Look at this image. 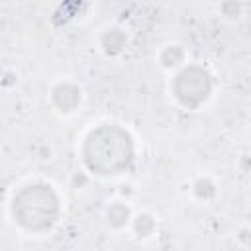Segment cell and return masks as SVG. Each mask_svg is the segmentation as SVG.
I'll return each mask as SVG.
<instances>
[{
	"label": "cell",
	"mask_w": 251,
	"mask_h": 251,
	"mask_svg": "<svg viewBox=\"0 0 251 251\" xmlns=\"http://www.w3.org/2000/svg\"><path fill=\"white\" fill-rule=\"evenodd\" d=\"M84 163L98 175H118L133 161V143L126 129L118 126H100L92 129L82 149Z\"/></svg>",
	"instance_id": "cell-1"
},
{
	"label": "cell",
	"mask_w": 251,
	"mask_h": 251,
	"mask_svg": "<svg viewBox=\"0 0 251 251\" xmlns=\"http://www.w3.org/2000/svg\"><path fill=\"white\" fill-rule=\"evenodd\" d=\"M16 222L29 231H45L59 218V198L47 184L22 188L12 202Z\"/></svg>",
	"instance_id": "cell-2"
},
{
	"label": "cell",
	"mask_w": 251,
	"mask_h": 251,
	"mask_svg": "<svg viewBox=\"0 0 251 251\" xmlns=\"http://www.w3.org/2000/svg\"><path fill=\"white\" fill-rule=\"evenodd\" d=\"M173 90L180 104H184L188 108H196L210 96L212 78L204 69L188 67L175 78Z\"/></svg>",
	"instance_id": "cell-3"
},
{
	"label": "cell",
	"mask_w": 251,
	"mask_h": 251,
	"mask_svg": "<svg viewBox=\"0 0 251 251\" xmlns=\"http://www.w3.org/2000/svg\"><path fill=\"white\" fill-rule=\"evenodd\" d=\"M53 102L59 110L63 112H71L76 108V104L80 102V92L76 86L73 84H61L53 90Z\"/></svg>",
	"instance_id": "cell-4"
},
{
	"label": "cell",
	"mask_w": 251,
	"mask_h": 251,
	"mask_svg": "<svg viewBox=\"0 0 251 251\" xmlns=\"http://www.w3.org/2000/svg\"><path fill=\"white\" fill-rule=\"evenodd\" d=\"M102 41H104V47H106L108 53H116V51H120V49L124 47L126 37H124V33H122L120 29H110V31L104 35Z\"/></svg>",
	"instance_id": "cell-5"
},
{
	"label": "cell",
	"mask_w": 251,
	"mask_h": 251,
	"mask_svg": "<svg viewBox=\"0 0 251 251\" xmlns=\"http://www.w3.org/2000/svg\"><path fill=\"white\" fill-rule=\"evenodd\" d=\"M127 214H129V212H127L126 206H122V204H114V206L108 210V220H110L112 226H122V224H126Z\"/></svg>",
	"instance_id": "cell-6"
},
{
	"label": "cell",
	"mask_w": 251,
	"mask_h": 251,
	"mask_svg": "<svg viewBox=\"0 0 251 251\" xmlns=\"http://www.w3.org/2000/svg\"><path fill=\"white\" fill-rule=\"evenodd\" d=\"M182 49L180 47H167L165 51H163V55H161V61L167 65V67H175V65H178L180 61H182Z\"/></svg>",
	"instance_id": "cell-7"
},
{
	"label": "cell",
	"mask_w": 251,
	"mask_h": 251,
	"mask_svg": "<svg viewBox=\"0 0 251 251\" xmlns=\"http://www.w3.org/2000/svg\"><path fill=\"white\" fill-rule=\"evenodd\" d=\"M153 220L149 218V216H139L137 218V222H135V229H137V233H141V235H149L151 231H153Z\"/></svg>",
	"instance_id": "cell-8"
}]
</instances>
